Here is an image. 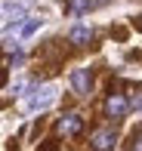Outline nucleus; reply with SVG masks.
Here are the masks:
<instances>
[{
    "label": "nucleus",
    "mask_w": 142,
    "mask_h": 151,
    "mask_svg": "<svg viewBox=\"0 0 142 151\" xmlns=\"http://www.w3.org/2000/svg\"><path fill=\"white\" fill-rule=\"evenodd\" d=\"M53 102H56V90H53V86H40V90L28 99V111H46Z\"/></svg>",
    "instance_id": "nucleus-1"
},
{
    "label": "nucleus",
    "mask_w": 142,
    "mask_h": 151,
    "mask_svg": "<svg viewBox=\"0 0 142 151\" xmlns=\"http://www.w3.org/2000/svg\"><path fill=\"white\" fill-rule=\"evenodd\" d=\"M130 108L133 105H130V99H127L124 93H111L108 102H105V114H108V117H124Z\"/></svg>",
    "instance_id": "nucleus-2"
},
{
    "label": "nucleus",
    "mask_w": 142,
    "mask_h": 151,
    "mask_svg": "<svg viewBox=\"0 0 142 151\" xmlns=\"http://www.w3.org/2000/svg\"><path fill=\"white\" fill-rule=\"evenodd\" d=\"M71 86H74V93H77V96H90V90H93L90 71H86V68H77V71L71 74Z\"/></svg>",
    "instance_id": "nucleus-3"
},
{
    "label": "nucleus",
    "mask_w": 142,
    "mask_h": 151,
    "mask_svg": "<svg viewBox=\"0 0 142 151\" xmlns=\"http://www.w3.org/2000/svg\"><path fill=\"white\" fill-rule=\"evenodd\" d=\"M90 142H93V151H111L117 136H114V129H96Z\"/></svg>",
    "instance_id": "nucleus-4"
},
{
    "label": "nucleus",
    "mask_w": 142,
    "mask_h": 151,
    "mask_svg": "<svg viewBox=\"0 0 142 151\" xmlns=\"http://www.w3.org/2000/svg\"><path fill=\"white\" fill-rule=\"evenodd\" d=\"M56 129L62 136H77L80 133V114H65V117L56 123Z\"/></svg>",
    "instance_id": "nucleus-5"
},
{
    "label": "nucleus",
    "mask_w": 142,
    "mask_h": 151,
    "mask_svg": "<svg viewBox=\"0 0 142 151\" xmlns=\"http://www.w3.org/2000/svg\"><path fill=\"white\" fill-rule=\"evenodd\" d=\"M68 40H71L74 46H86V43L93 40V31H90V28H84V25H77V28H71Z\"/></svg>",
    "instance_id": "nucleus-6"
},
{
    "label": "nucleus",
    "mask_w": 142,
    "mask_h": 151,
    "mask_svg": "<svg viewBox=\"0 0 142 151\" xmlns=\"http://www.w3.org/2000/svg\"><path fill=\"white\" fill-rule=\"evenodd\" d=\"M19 19H22V6L12 3V0H6V3H3V22L12 25V22H19Z\"/></svg>",
    "instance_id": "nucleus-7"
},
{
    "label": "nucleus",
    "mask_w": 142,
    "mask_h": 151,
    "mask_svg": "<svg viewBox=\"0 0 142 151\" xmlns=\"http://www.w3.org/2000/svg\"><path fill=\"white\" fill-rule=\"evenodd\" d=\"M105 0H71V9L84 12V9H93V6H102Z\"/></svg>",
    "instance_id": "nucleus-8"
},
{
    "label": "nucleus",
    "mask_w": 142,
    "mask_h": 151,
    "mask_svg": "<svg viewBox=\"0 0 142 151\" xmlns=\"http://www.w3.org/2000/svg\"><path fill=\"white\" fill-rule=\"evenodd\" d=\"M37 28H40V19H31V22H28V25L22 28V37H31V34H34Z\"/></svg>",
    "instance_id": "nucleus-9"
},
{
    "label": "nucleus",
    "mask_w": 142,
    "mask_h": 151,
    "mask_svg": "<svg viewBox=\"0 0 142 151\" xmlns=\"http://www.w3.org/2000/svg\"><path fill=\"white\" fill-rule=\"evenodd\" d=\"M130 105H133V108H142V93H139V90L133 93V99H130Z\"/></svg>",
    "instance_id": "nucleus-10"
},
{
    "label": "nucleus",
    "mask_w": 142,
    "mask_h": 151,
    "mask_svg": "<svg viewBox=\"0 0 142 151\" xmlns=\"http://www.w3.org/2000/svg\"><path fill=\"white\" fill-rule=\"evenodd\" d=\"M133 151H142V136H136V142H133Z\"/></svg>",
    "instance_id": "nucleus-11"
},
{
    "label": "nucleus",
    "mask_w": 142,
    "mask_h": 151,
    "mask_svg": "<svg viewBox=\"0 0 142 151\" xmlns=\"http://www.w3.org/2000/svg\"><path fill=\"white\" fill-rule=\"evenodd\" d=\"M43 151H56V142H50V145H46V148H43Z\"/></svg>",
    "instance_id": "nucleus-12"
},
{
    "label": "nucleus",
    "mask_w": 142,
    "mask_h": 151,
    "mask_svg": "<svg viewBox=\"0 0 142 151\" xmlns=\"http://www.w3.org/2000/svg\"><path fill=\"white\" fill-rule=\"evenodd\" d=\"M139 28H142V19H139Z\"/></svg>",
    "instance_id": "nucleus-13"
}]
</instances>
